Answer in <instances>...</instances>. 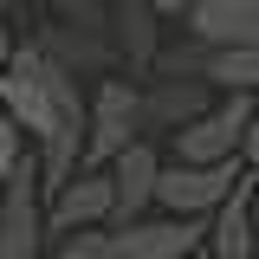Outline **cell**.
<instances>
[{
  "mask_svg": "<svg viewBox=\"0 0 259 259\" xmlns=\"http://www.w3.org/2000/svg\"><path fill=\"white\" fill-rule=\"evenodd\" d=\"M7 7H26V0H0V13H7Z\"/></svg>",
  "mask_w": 259,
  "mask_h": 259,
  "instance_id": "cell-20",
  "label": "cell"
},
{
  "mask_svg": "<svg viewBox=\"0 0 259 259\" xmlns=\"http://www.w3.org/2000/svg\"><path fill=\"white\" fill-rule=\"evenodd\" d=\"M136 143V84L123 78H104L91 97H84V156H78V175H97Z\"/></svg>",
  "mask_w": 259,
  "mask_h": 259,
  "instance_id": "cell-1",
  "label": "cell"
},
{
  "mask_svg": "<svg viewBox=\"0 0 259 259\" xmlns=\"http://www.w3.org/2000/svg\"><path fill=\"white\" fill-rule=\"evenodd\" d=\"M246 201H253V233H259V175H246Z\"/></svg>",
  "mask_w": 259,
  "mask_h": 259,
  "instance_id": "cell-18",
  "label": "cell"
},
{
  "mask_svg": "<svg viewBox=\"0 0 259 259\" xmlns=\"http://www.w3.org/2000/svg\"><path fill=\"white\" fill-rule=\"evenodd\" d=\"M32 46H39V59H52L59 71H71V78H78V71H104V65H110V39H104V32L52 26V32H39Z\"/></svg>",
  "mask_w": 259,
  "mask_h": 259,
  "instance_id": "cell-12",
  "label": "cell"
},
{
  "mask_svg": "<svg viewBox=\"0 0 259 259\" xmlns=\"http://www.w3.org/2000/svg\"><path fill=\"white\" fill-rule=\"evenodd\" d=\"M188 46L227 52V46H259V0H194L182 13Z\"/></svg>",
  "mask_w": 259,
  "mask_h": 259,
  "instance_id": "cell-6",
  "label": "cell"
},
{
  "mask_svg": "<svg viewBox=\"0 0 259 259\" xmlns=\"http://www.w3.org/2000/svg\"><path fill=\"white\" fill-rule=\"evenodd\" d=\"M110 175V227H130V221H143V207L156 201V175H162V156L136 136L123 156L104 168Z\"/></svg>",
  "mask_w": 259,
  "mask_h": 259,
  "instance_id": "cell-8",
  "label": "cell"
},
{
  "mask_svg": "<svg viewBox=\"0 0 259 259\" xmlns=\"http://www.w3.org/2000/svg\"><path fill=\"white\" fill-rule=\"evenodd\" d=\"M13 59V32H7V13H0V65Z\"/></svg>",
  "mask_w": 259,
  "mask_h": 259,
  "instance_id": "cell-19",
  "label": "cell"
},
{
  "mask_svg": "<svg viewBox=\"0 0 259 259\" xmlns=\"http://www.w3.org/2000/svg\"><path fill=\"white\" fill-rule=\"evenodd\" d=\"M253 91H227V104H214L207 117H194L188 130H175V162L214 168V162H240V136L253 123Z\"/></svg>",
  "mask_w": 259,
  "mask_h": 259,
  "instance_id": "cell-2",
  "label": "cell"
},
{
  "mask_svg": "<svg viewBox=\"0 0 259 259\" xmlns=\"http://www.w3.org/2000/svg\"><path fill=\"white\" fill-rule=\"evenodd\" d=\"M20 156H26V136L7 123V110H0V188H7V175L20 168Z\"/></svg>",
  "mask_w": 259,
  "mask_h": 259,
  "instance_id": "cell-15",
  "label": "cell"
},
{
  "mask_svg": "<svg viewBox=\"0 0 259 259\" xmlns=\"http://www.w3.org/2000/svg\"><path fill=\"white\" fill-rule=\"evenodd\" d=\"M104 32H110V46H117L136 71H149L156 52H162V39H156V7H149V0H117L110 20H104Z\"/></svg>",
  "mask_w": 259,
  "mask_h": 259,
  "instance_id": "cell-10",
  "label": "cell"
},
{
  "mask_svg": "<svg viewBox=\"0 0 259 259\" xmlns=\"http://www.w3.org/2000/svg\"><path fill=\"white\" fill-rule=\"evenodd\" d=\"M207 240V221H130L110 227V259H194Z\"/></svg>",
  "mask_w": 259,
  "mask_h": 259,
  "instance_id": "cell-5",
  "label": "cell"
},
{
  "mask_svg": "<svg viewBox=\"0 0 259 259\" xmlns=\"http://www.w3.org/2000/svg\"><path fill=\"white\" fill-rule=\"evenodd\" d=\"M214 110V91L201 78H156L149 91H136V130H188L194 117Z\"/></svg>",
  "mask_w": 259,
  "mask_h": 259,
  "instance_id": "cell-7",
  "label": "cell"
},
{
  "mask_svg": "<svg viewBox=\"0 0 259 259\" xmlns=\"http://www.w3.org/2000/svg\"><path fill=\"white\" fill-rule=\"evenodd\" d=\"M240 156L259 168V110H253V123H246V136H240Z\"/></svg>",
  "mask_w": 259,
  "mask_h": 259,
  "instance_id": "cell-16",
  "label": "cell"
},
{
  "mask_svg": "<svg viewBox=\"0 0 259 259\" xmlns=\"http://www.w3.org/2000/svg\"><path fill=\"white\" fill-rule=\"evenodd\" d=\"M52 259H110V227H78V233H65Z\"/></svg>",
  "mask_w": 259,
  "mask_h": 259,
  "instance_id": "cell-13",
  "label": "cell"
},
{
  "mask_svg": "<svg viewBox=\"0 0 259 259\" xmlns=\"http://www.w3.org/2000/svg\"><path fill=\"white\" fill-rule=\"evenodd\" d=\"M240 162H214V168H194V162H162L156 175V201L175 214V221H207L227 194L240 188Z\"/></svg>",
  "mask_w": 259,
  "mask_h": 259,
  "instance_id": "cell-3",
  "label": "cell"
},
{
  "mask_svg": "<svg viewBox=\"0 0 259 259\" xmlns=\"http://www.w3.org/2000/svg\"><path fill=\"white\" fill-rule=\"evenodd\" d=\"M201 246H207L214 259H253V201H246V175H240V188L207 214V240H201Z\"/></svg>",
  "mask_w": 259,
  "mask_h": 259,
  "instance_id": "cell-11",
  "label": "cell"
},
{
  "mask_svg": "<svg viewBox=\"0 0 259 259\" xmlns=\"http://www.w3.org/2000/svg\"><path fill=\"white\" fill-rule=\"evenodd\" d=\"M46 227L52 233H78V227H110V175L97 168V175H71L59 194H52V207H46Z\"/></svg>",
  "mask_w": 259,
  "mask_h": 259,
  "instance_id": "cell-9",
  "label": "cell"
},
{
  "mask_svg": "<svg viewBox=\"0 0 259 259\" xmlns=\"http://www.w3.org/2000/svg\"><path fill=\"white\" fill-rule=\"evenodd\" d=\"M46 207H39V162L20 156V168L0 188V259H39Z\"/></svg>",
  "mask_w": 259,
  "mask_h": 259,
  "instance_id": "cell-4",
  "label": "cell"
},
{
  "mask_svg": "<svg viewBox=\"0 0 259 259\" xmlns=\"http://www.w3.org/2000/svg\"><path fill=\"white\" fill-rule=\"evenodd\" d=\"M149 7H156V20H162V13H188L194 0H149Z\"/></svg>",
  "mask_w": 259,
  "mask_h": 259,
  "instance_id": "cell-17",
  "label": "cell"
},
{
  "mask_svg": "<svg viewBox=\"0 0 259 259\" xmlns=\"http://www.w3.org/2000/svg\"><path fill=\"white\" fill-rule=\"evenodd\" d=\"M52 13H59L65 26H78V32H104L110 0H52Z\"/></svg>",
  "mask_w": 259,
  "mask_h": 259,
  "instance_id": "cell-14",
  "label": "cell"
},
{
  "mask_svg": "<svg viewBox=\"0 0 259 259\" xmlns=\"http://www.w3.org/2000/svg\"><path fill=\"white\" fill-rule=\"evenodd\" d=\"M194 259H201V253H194Z\"/></svg>",
  "mask_w": 259,
  "mask_h": 259,
  "instance_id": "cell-21",
  "label": "cell"
}]
</instances>
